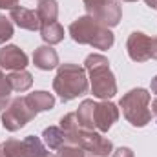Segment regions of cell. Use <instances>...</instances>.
Returning a JSON list of instances; mask_svg holds the SVG:
<instances>
[{
	"label": "cell",
	"mask_w": 157,
	"mask_h": 157,
	"mask_svg": "<svg viewBox=\"0 0 157 157\" xmlns=\"http://www.w3.org/2000/svg\"><path fill=\"white\" fill-rule=\"evenodd\" d=\"M84 70L90 73L91 78V93L97 99L108 101L117 93V82L115 75L110 70V62L104 55L91 53L84 60Z\"/></svg>",
	"instance_id": "cell-1"
},
{
	"label": "cell",
	"mask_w": 157,
	"mask_h": 157,
	"mask_svg": "<svg viewBox=\"0 0 157 157\" xmlns=\"http://www.w3.org/2000/svg\"><path fill=\"white\" fill-rule=\"evenodd\" d=\"M70 35L75 42L93 46L95 49H110L115 42V37L110 31V28H104L90 15L78 17L70 26Z\"/></svg>",
	"instance_id": "cell-2"
},
{
	"label": "cell",
	"mask_w": 157,
	"mask_h": 157,
	"mask_svg": "<svg viewBox=\"0 0 157 157\" xmlns=\"http://www.w3.org/2000/svg\"><path fill=\"white\" fill-rule=\"evenodd\" d=\"M53 90L64 102L84 95L88 91L86 70L77 64H60L53 80Z\"/></svg>",
	"instance_id": "cell-3"
},
{
	"label": "cell",
	"mask_w": 157,
	"mask_h": 157,
	"mask_svg": "<svg viewBox=\"0 0 157 157\" xmlns=\"http://www.w3.org/2000/svg\"><path fill=\"white\" fill-rule=\"evenodd\" d=\"M121 108H122V115L124 119L135 126V128H143L150 122L152 112H150V93L144 88H135L130 90L126 95H122L121 99Z\"/></svg>",
	"instance_id": "cell-4"
},
{
	"label": "cell",
	"mask_w": 157,
	"mask_h": 157,
	"mask_svg": "<svg viewBox=\"0 0 157 157\" xmlns=\"http://www.w3.org/2000/svg\"><path fill=\"white\" fill-rule=\"evenodd\" d=\"M37 117V113L29 108L26 102V97H17L9 102V106L2 113V124L7 132H17L24 128L31 119Z\"/></svg>",
	"instance_id": "cell-5"
},
{
	"label": "cell",
	"mask_w": 157,
	"mask_h": 157,
	"mask_svg": "<svg viewBox=\"0 0 157 157\" xmlns=\"http://www.w3.org/2000/svg\"><path fill=\"white\" fill-rule=\"evenodd\" d=\"M78 146L84 148L86 152H90L93 157H108L113 152L112 141L106 139V137H102V135L97 133L95 130H82V128H80Z\"/></svg>",
	"instance_id": "cell-6"
},
{
	"label": "cell",
	"mask_w": 157,
	"mask_h": 157,
	"mask_svg": "<svg viewBox=\"0 0 157 157\" xmlns=\"http://www.w3.org/2000/svg\"><path fill=\"white\" fill-rule=\"evenodd\" d=\"M126 51L128 57L133 62H146L152 59V37L141 33V31H133L128 42H126Z\"/></svg>",
	"instance_id": "cell-7"
},
{
	"label": "cell",
	"mask_w": 157,
	"mask_h": 157,
	"mask_svg": "<svg viewBox=\"0 0 157 157\" xmlns=\"http://www.w3.org/2000/svg\"><path fill=\"white\" fill-rule=\"evenodd\" d=\"M95 128L104 133L108 132L113 122H117L119 119V108L113 104V102H108V101H102L99 104H95Z\"/></svg>",
	"instance_id": "cell-8"
},
{
	"label": "cell",
	"mask_w": 157,
	"mask_h": 157,
	"mask_svg": "<svg viewBox=\"0 0 157 157\" xmlns=\"http://www.w3.org/2000/svg\"><path fill=\"white\" fill-rule=\"evenodd\" d=\"M28 66V55L18 46H6L0 49V68L20 71Z\"/></svg>",
	"instance_id": "cell-9"
},
{
	"label": "cell",
	"mask_w": 157,
	"mask_h": 157,
	"mask_svg": "<svg viewBox=\"0 0 157 157\" xmlns=\"http://www.w3.org/2000/svg\"><path fill=\"white\" fill-rule=\"evenodd\" d=\"M11 20L22 28V29H28V31H40V20L37 11L33 9H28V7H15L11 9Z\"/></svg>",
	"instance_id": "cell-10"
},
{
	"label": "cell",
	"mask_w": 157,
	"mask_h": 157,
	"mask_svg": "<svg viewBox=\"0 0 157 157\" xmlns=\"http://www.w3.org/2000/svg\"><path fill=\"white\" fill-rule=\"evenodd\" d=\"M33 64L39 70L49 71V70H53V68L59 66V53L51 46H40L33 53Z\"/></svg>",
	"instance_id": "cell-11"
},
{
	"label": "cell",
	"mask_w": 157,
	"mask_h": 157,
	"mask_svg": "<svg viewBox=\"0 0 157 157\" xmlns=\"http://www.w3.org/2000/svg\"><path fill=\"white\" fill-rule=\"evenodd\" d=\"M26 102L29 104V108L35 113H40V112H48L55 106V97L48 91H33V93L26 95Z\"/></svg>",
	"instance_id": "cell-12"
},
{
	"label": "cell",
	"mask_w": 157,
	"mask_h": 157,
	"mask_svg": "<svg viewBox=\"0 0 157 157\" xmlns=\"http://www.w3.org/2000/svg\"><path fill=\"white\" fill-rule=\"evenodd\" d=\"M95 104L97 102H93L91 99H86L80 102L78 110L75 112L82 130H93L95 128V117H93L95 115Z\"/></svg>",
	"instance_id": "cell-13"
},
{
	"label": "cell",
	"mask_w": 157,
	"mask_h": 157,
	"mask_svg": "<svg viewBox=\"0 0 157 157\" xmlns=\"http://www.w3.org/2000/svg\"><path fill=\"white\" fill-rule=\"evenodd\" d=\"M37 15H39L40 26L57 22V17H59V4H57V0H39Z\"/></svg>",
	"instance_id": "cell-14"
},
{
	"label": "cell",
	"mask_w": 157,
	"mask_h": 157,
	"mask_svg": "<svg viewBox=\"0 0 157 157\" xmlns=\"http://www.w3.org/2000/svg\"><path fill=\"white\" fill-rule=\"evenodd\" d=\"M42 141L49 150H59L66 144V133L60 126H49L42 132Z\"/></svg>",
	"instance_id": "cell-15"
},
{
	"label": "cell",
	"mask_w": 157,
	"mask_h": 157,
	"mask_svg": "<svg viewBox=\"0 0 157 157\" xmlns=\"http://www.w3.org/2000/svg\"><path fill=\"white\" fill-rule=\"evenodd\" d=\"M7 80H9V84H11V90H13V91H20V93L26 91V90H29L31 84H33L31 73L26 71V70L13 71L11 75H7Z\"/></svg>",
	"instance_id": "cell-16"
},
{
	"label": "cell",
	"mask_w": 157,
	"mask_h": 157,
	"mask_svg": "<svg viewBox=\"0 0 157 157\" xmlns=\"http://www.w3.org/2000/svg\"><path fill=\"white\" fill-rule=\"evenodd\" d=\"M40 37H42L44 42H48L49 46L51 44H59L64 39V28L59 22H51V24L40 26Z\"/></svg>",
	"instance_id": "cell-17"
},
{
	"label": "cell",
	"mask_w": 157,
	"mask_h": 157,
	"mask_svg": "<svg viewBox=\"0 0 157 157\" xmlns=\"http://www.w3.org/2000/svg\"><path fill=\"white\" fill-rule=\"evenodd\" d=\"M0 157H29L24 146V141L7 139L4 144H0Z\"/></svg>",
	"instance_id": "cell-18"
},
{
	"label": "cell",
	"mask_w": 157,
	"mask_h": 157,
	"mask_svg": "<svg viewBox=\"0 0 157 157\" xmlns=\"http://www.w3.org/2000/svg\"><path fill=\"white\" fill-rule=\"evenodd\" d=\"M24 146H26L29 157H40V155H44V154H48L44 141L39 139V137H35V135H28L24 139Z\"/></svg>",
	"instance_id": "cell-19"
},
{
	"label": "cell",
	"mask_w": 157,
	"mask_h": 157,
	"mask_svg": "<svg viewBox=\"0 0 157 157\" xmlns=\"http://www.w3.org/2000/svg\"><path fill=\"white\" fill-rule=\"evenodd\" d=\"M11 91H13V90H11V84H9L7 77L0 75V112L9 106V102H11V101H9Z\"/></svg>",
	"instance_id": "cell-20"
},
{
	"label": "cell",
	"mask_w": 157,
	"mask_h": 157,
	"mask_svg": "<svg viewBox=\"0 0 157 157\" xmlns=\"http://www.w3.org/2000/svg\"><path fill=\"white\" fill-rule=\"evenodd\" d=\"M84 154H86L84 148H80L77 144H70V143L59 148V157H84Z\"/></svg>",
	"instance_id": "cell-21"
},
{
	"label": "cell",
	"mask_w": 157,
	"mask_h": 157,
	"mask_svg": "<svg viewBox=\"0 0 157 157\" xmlns=\"http://www.w3.org/2000/svg\"><path fill=\"white\" fill-rule=\"evenodd\" d=\"M13 37V24L9 18L0 15V44H4L6 40H9Z\"/></svg>",
	"instance_id": "cell-22"
},
{
	"label": "cell",
	"mask_w": 157,
	"mask_h": 157,
	"mask_svg": "<svg viewBox=\"0 0 157 157\" xmlns=\"http://www.w3.org/2000/svg\"><path fill=\"white\" fill-rule=\"evenodd\" d=\"M113 0H84V6H86V11L88 15H95L97 11H101L102 7H106L108 4H112Z\"/></svg>",
	"instance_id": "cell-23"
},
{
	"label": "cell",
	"mask_w": 157,
	"mask_h": 157,
	"mask_svg": "<svg viewBox=\"0 0 157 157\" xmlns=\"http://www.w3.org/2000/svg\"><path fill=\"white\" fill-rule=\"evenodd\" d=\"M112 157H133V152L130 148H126V146H121L112 154Z\"/></svg>",
	"instance_id": "cell-24"
},
{
	"label": "cell",
	"mask_w": 157,
	"mask_h": 157,
	"mask_svg": "<svg viewBox=\"0 0 157 157\" xmlns=\"http://www.w3.org/2000/svg\"><path fill=\"white\" fill-rule=\"evenodd\" d=\"M18 7V0H0V9H15Z\"/></svg>",
	"instance_id": "cell-25"
},
{
	"label": "cell",
	"mask_w": 157,
	"mask_h": 157,
	"mask_svg": "<svg viewBox=\"0 0 157 157\" xmlns=\"http://www.w3.org/2000/svg\"><path fill=\"white\" fill-rule=\"evenodd\" d=\"M152 59L157 60V37H152Z\"/></svg>",
	"instance_id": "cell-26"
},
{
	"label": "cell",
	"mask_w": 157,
	"mask_h": 157,
	"mask_svg": "<svg viewBox=\"0 0 157 157\" xmlns=\"http://www.w3.org/2000/svg\"><path fill=\"white\" fill-rule=\"evenodd\" d=\"M152 113H154V117L157 119V99L152 101Z\"/></svg>",
	"instance_id": "cell-27"
},
{
	"label": "cell",
	"mask_w": 157,
	"mask_h": 157,
	"mask_svg": "<svg viewBox=\"0 0 157 157\" xmlns=\"http://www.w3.org/2000/svg\"><path fill=\"white\" fill-rule=\"evenodd\" d=\"M150 88H152V91H154V93H157V75L152 78V84H150Z\"/></svg>",
	"instance_id": "cell-28"
},
{
	"label": "cell",
	"mask_w": 157,
	"mask_h": 157,
	"mask_svg": "<svg viewBox=\"0 0 157 157\" xmlns=\"http://www.w3.org/2000/svg\"><path fill=\"white\" fill-rule=\"evenodd\" d=\"M146 2V6H150L152 9H157V0H144Z\"/></svg>",
	"instance_id": "cell-29"
},
{
	"label": "cell",
	"mask_w": 157,
	"mask_h": 157,
	"mask_svg": "<svg viewBox=\"0 0 157 157\" xmlns=\"http://www.w3.org/2000/svg\"><path fill=\"white\" fill-rule=\"evenodd\" d=\"M40 157H53V155H49V154H44V155H40Z\"/></svg>",
	"instance_id": "cell-30"
},
{
	"label": "cell",
	"mask_w": 157,
	"mask_h": 157,
	"mask_svg": "<svg viewBox=\"0 0 157 157\" xmlns=\"http://www.w3.org/2000/svg\"><path fill=\"white\" fill-rule=\"evenodd\" d=\"M124 2H137V0H124Z\"/></svg>",
	"instance_id": "cell-31"
},
{
	"label": "cell",
	"mask_w": 157,
	"mask_h": 157,
	"mask_svg": "<svg viewBox=\"0 0 157 157\" xmlns=\"http://www.w3.org/2000/svg\"><path fill=\"white\" fill-rule=\"evenodd\" d=\"M0 75H2V68H0Z\"/></svg>",
	"instance_id": "cell-32"
}]
</instances>
